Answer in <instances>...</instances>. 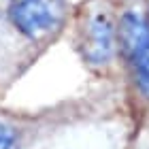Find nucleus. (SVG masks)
Masks as SVG:
<instances>
[{"instance_id": "7ed1b4c3", "label": "nucleus", "mask_w": 149, "mask_h": 149, "mask_svg": "<svg viewBox=\"0 0 149 149\" xmlns=\"http://www.w3.org/2000/svg\"><path fill=\"white\" fill-rule=\"evenodd\" d=\"M83 58L94 66L109 64L115 53V26L104 11L92 13L81 32Z\"/></svg>"}, {"instance_id": "f257e3e1", "label": "nucleus", "mask_w": 149, "mask_h": 149, "mask_svg": "<svg viewBox=\"0 0 149 149\" xmlns=\"http://www.w3.org/2000/svg\"><path fill=\"white\" fill-rule=\"evenodd\" d=\"M119 40L132 68L134 83L149 100V24L134 13H126L119 24Z\"/></svg>"}, {"instance_id": "f03ea898", "label": "nucleus", "mask_w": 149, "mask_h": 149, "mask_svg": "<svg viewBox=\"0 0 149 149\" xmlns=\"http://www.w3.org/2000/svg\"><path fill=\"white\" fill-rule=\"evenodd\" d=\"M62 0H15L9 9L11 24L28 38L47 36L62 22Z\"/></svg>"}, {"instance_id": "20e7f679", "label": "nucleus", "mask_w": 149, "mask_h": 149, "mask_svg": "<svg viewBox=\"0 0 149 149\" xmlns=\"http://www.w3.org/2000/svg\"><path fill=\"white\" fill-rule=\"evenodd\" d=\"M0 149H19V141L15 132L2 121H0Z\"/></svg>"}]
</instances>
